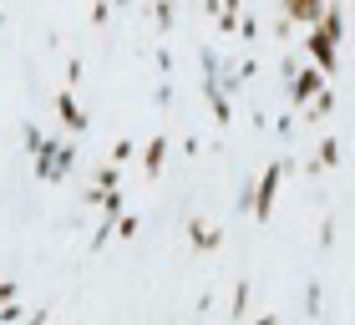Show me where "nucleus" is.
<instances>
[{
  "mask_svg": "<svg viewBox=\"0 0 355 325\" xmlns=\"http://www.w3.org/2000/svg\"><path fill=\"white\" fill-rule=\"evenodd\" d=\"M137 158H142V178H148V183H157V173H163V162H168V138H163V133L148 138Z\"/></svg>",
  "mask_w": 355,
  "mask_h": 325,
  "instance_id": "obj_9",
  "label": "nucleus"
},
{
  "mask_svg": "<svg viewBox=\"0 0 355 325\" xmlns=\"http://www.w3.org/2000/svg\"><path fill=\"white\" fill-rule=\"evenodd\" d=\"M21 300V280H0V305H15Z\"/></svg>",
  "mask_w": 355,
  "mask_h": 325,
  "instance_id": "obj_20",
  "label": "nucleus"
},
{
  "mask_svg": "<svg viewBox=\"0 0 355 325\" xmlns=\"http://www.w3.org/2000/svg\"><path fill=\"white\" fill-rule=\"evenodd\" d=\"M188 244H193V254H214L218 244H223V229H214L208 219H198V214H188Z\"/></svg>",
  "mask_w": 355,
  "mask_h": 325,
  "instance_id": "obj_6",
  "label": "nucleus"
},
{
  "mask_svg": "<svg viewBox=\"0 0 355 325\" xmlns=\"http://www.w3.org/2000/svg\"><path fill=\"white\" fill-rule=\"evenodd\" d=\"M0 325H26V310H21V300H15V305H0Z\"/></svg>",
  "mask_w": 355,
  "mask_h": 325,
  "instance_id": "obj_19",
  "label": "nucleus"
},
{
  "mask_svg": "<svg viewBox=\"0 0 355 325\" xmlns=\"http://www.w3.org/2000/svg\"><path fill=\"white\" fill-rule=\"evenodd\" d=\"M295 168H300L295 158H274V162H264V173L249 183V214L259 219V224H269V219H274V203H279V183H284V178L295 173Z\"/></svg>",
  "mask_w": 355,
  "mask_h": 325,
  "instance_id": "obj_1",
  "label": "nucleus"
},
{
  "mask_svg": "<svg viewBox=\"0 0 355 325\" xmlns=\"http://www.w3.org/2000/svg\"><path fill=\"white\" fill-rule=\"evenodd\" d=\"M41 142H46V133H41L36 122H26V127H21V148H26L31 158H36V153H41Z\"/></svg>",
  "mask_w": 355,
  "mask_h": 325,
  "instance_id": "obj_16",
  "label": "nucleus"
},
{
  "mask_svg": "<svg viewBox=\"0 0 355 325\" xmlns=\"http://www.w3.org/2000/svg\"><path fill=\"white\" fill-rule=\"evenodd\" d=\"M335 107H340V92H335V81H330V87L320 92L310 107H304V117H310V122H325V117H335Z\"/></svg>",
  "mask_w": 355,
  "mask_h": 325,
  "instance_id": "obj_11",
  "label": "nucleus"
},
{
  "mask_svg": "<svg viewBox=\"0 0 355 325\" xmlns=\"http://www.w3.org/2000/svg\"><path fill=\"white\" fill-rule=\"evenodd\" d=\"M198 87H203V97H208V107H214V117L229 127V122H234V102H229V92L218 87V76H203Z\"/></svg>",
  "mask_w": 355,
  "mask_h": 325,
  "instance_id": "obj_10",
  "label": "nucleus"
},
{
  "mask_svg": "<svg viewBox=\"0 0 355 325\" xmlns=\"http://www.w3.org/2000/svg\"><path fill=\"white\" fill-rule=\"evenodd\" d=\"M76 173V142L71 138H46L36 153V178L41 183H67Z\"/></svg>",
  "mask_w": 355,
  "mask_h": 325,
  "instance_id": "obj_2",
  "label": "nucleus"
},
{
  "mask_svg": "<svg viewBox=\"0 0 355 325\" xmlns=\"http://www.w3.org/2000/svg\"><path fill=\"white\" fill-rule=\"evenodd\" d=\"M148 15H153V21H157V26H173V21H178V6H153Z\"/></svg>",
  "mask_w": 355,
  "mask_h": 325,
  "instance_id": "obj_22",
  "label": "nucleus"
},
{
  "mask_svg": "<svg viewBox=\"0 0 355 325\" xmlns=\"http://www.w3.org/2000/svg\"><path fill=\"white\" fill-rule=\"evenodd\" d=\"M112 234H117V239H137V234H142V219H137V214H122Z\"/></svg>",
  "mask_w": 355,
  "mask_h": 325,
  "instance_id": "obj_17",
  "label": "nucleus"
},
{
  "mask_svg": "<svg viewBox=\"0 0 355 325\" xmlns=\"http://www.w3.org/2000/svg\"><path fill=\"white\" fill-rule=\"evenodd\" d=\"M325 87H330V81L320 76V72L310 67V61H300V67H295V76H289V107H295V112H304V107H310V102H315V97L325 92Z\"/></svg>",
  "mask_w": 355,
  "mask_h": 325,
  "instance_id": "obj_3",
  "label": "nucleus"
},
{
  "mask_svg": "<svg viewBox=\"0 0 355 325\" xmlns=\"http://www.w3.org/2000/svg\"><path fill=\"white\" fill-rule=\"evenodd\" d=\"M92 193H112V188H122V168H112V162H96V173H92Z\"/></svg>",
  "mask_w": 355,
  "mask_h": 325,
  "instance_id": "obj_12",
  "label": "nucleus"
},
{
  "mask_svg": "<svg viewBox=\"0 0 355 325\" xmlns=\"http://www.w3.org/2000/svg\"><path fill=\"white\" fill-rule=\"evenodd\" d=\"M320 249H340V214H325V224H320Z\"/></svg>",
  "mask_w": 355,
  "mask_h": 325,
  "instance_id": "obj_15",
  "label": "nucleus"
},
{
  "mask_svg": "<svg viewBox=\"0 0 355 325\" xmlns=\"http://www.w3.org/2000/svg\"><path fill=\"white\" fill-rule=\"evenodd\" d=\"M0 26H6V10H0Z\"/></svg>",
  "mask_w": 355,
  "mask_h": 325,
  "instance_id": "obj_24",
  "label": "nucleus"
},
{
  "mask_svg": "<svg viewBox=\"0 0 355 325\" xmlns=\"http://www.w3.org/2000/svg\"><path fill=\"white\" fill-rule=\"evenodd\" d=\"M82 72H87V67H82V56H71V61H67V92H76V81H82Z\"/></svg>",
  "mask_w": 355,
  "mask_h": 325,
  "instance_id": "obj_21",
  "label": "nucleus"
},
{
  "mask_svg": "<svg viewBox=\"0 0 355 325\" xmlns=\"http://www.w3.org/2000/svg\"><path fill=\"white\" fill-rule=\"evenodd\" d=\"M320 15H325V0H279V10H274V21L279 26H320Z\"/></svg>",
  "mask_w": 355,
  "mask_h": 325,
  "instance_id": "obj_5",
  "label": "nucleus"
},
{
  "mask_svg": "<svg viewBox=\"0 0 355 325\" xmlns=\"http://www.w3.org/2000/svg\"><path fill=\"white\" fill-rule=\"evenodd\" d=\"M249 325H279V315H274V310H264V315H254Z\"/></svg>",
  "mask_w": 355,
  "mask_h": 325,
  "instance_id": "obj_23",
  "label": "nucleus"
},
{
  "mask_svg": "<svg viewBox=\"0 0 355 325\" xmlns=\"http://www.w3.org/2000/svg\"><path fill=\"white\" fill-rule=\"evenodd\" d=\"M56 117H61V127H67V133H76V138L87 133V107L76 102V92H67V87L56 92Z\"/></svg>",
  "mask_w": 355,
  "mask_h": 325,
  "instance_id": "obj_7",
  "label": "nucleus"
},
{
  "mask_svg": "<svg viewBox=\"0 0 355 325\" xmlns=\"http://www.w3.org/2000/svg\"><path fill=\"white\" fill-rule=\"evenodd\" d=\"M320 31H325L330 41H340V46H345V36H350V6H345V0H325V15H320Z\"/></svg>",
  "mask_w": 355,
  "mask_h": 325,
  "instance_id": "obj_8",
  "label": "nucleus"
},
{
  "mask_svg": "<svg viewBox=\"0 0 355 325\" xmlns=\"http://www.w3.org/2000/svg\"><path fill=\"white\" fill-rule=\"evenodd\" d=\"M320 310H325V285H320V280H310V285H304V315H310V320H320Z\"/></svg>",
  "mask_w": 355,
  "mask_h": 325,
  "instance_id": "obj_14",
  "label": "nucleus"
},
{
  "mask_svg": "<svg viewBox=\"0 0 355 325\" xmlns=\"http://www.w3.org/2000/svg\"><path fill=\"white\" fill-rule=\"evenodd\" d=\"M340 158H345V138H340V133H325V138L315 142V153H310V162H304V173H310V178L335 173V168H340Z\"/></svg>",
  "mask_w": 355,
  "mask_h": 325,
  "instance_id": "obj_4",
  "label": "nucleus"
},
{
  "mask_svg": "<svg viewBox=\"0 0 355 325\" xmlns=\"http://www.w3.org/2000/svg\"><path fill=\"white\" fill-rule=\"evenodd\" d=\"M132 153H137V142H132V138H117V142H112V168H122Z\"/></svg>",
  "mask_w": 355,
  "mask_h": 325,
  "instance_id": "obj_18",
  "label": "nucleus"
},
{
  "mask_svg": "<svg viewBox=\"0 0 355 325\" xmlns=\"http://www.w3.org/2000/svg\"><path fill=\"white\" fill-rule=\"evenodd\" d=\"M244 315H249V280H239L229 295V325H244Z\"/></svg>",
  "mask_w": 355,
  "mask_h": 325,
  "instance_id": "obj_13",
  "label": "nucleus"
}]
</instances>
